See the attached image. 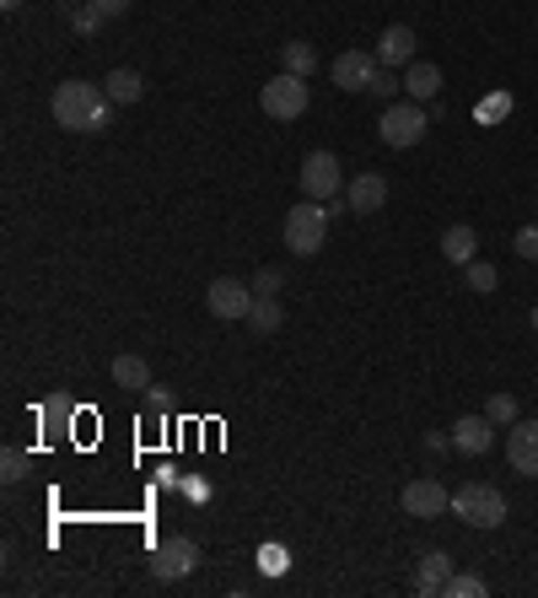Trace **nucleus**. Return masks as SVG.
<instances>
[{"instance_id":"nucleus-12","label":"nucleus","mask_w":538,"mask_h":598,"mask_svg":"<svg viewBox=\"0 0 538 598\" xmlns=\"http://www.w3.org/2000/svg\"><path fill=\"white\" fill-rule=\"evenodd\" d=\"M345 205H350V216H377L388 205V178L383 173H356L350 189H345Z\"/></svg>"},{"instance_id":"nucleus-17","label":"nucleus","mask_w":538,"mask_h":598,"mask_svg":"<svg viewBox=\"0 0 538 598\" xmlns=\"http://www.w3.org/2000/svg\"><path fill=\"white\" fill-rule=\"evenodd\" d=\"M404 92H409V103H431V98L441 92V71H436L431 60L404 65Z\"/></svg>"},{"instance_id":"nucleus-19","label":"nucleus","mask_w":538,"mask_h":598,"mask_svg":"<svg viewBox=\"0 0 538 598\" xmlns=\"http://www.w3.org/2000/svg\"><path fill=\"white\" fill-rule=\"evenodd\" d=\"M280 71H291V76H312V71H318V49L302 43V38L280 43Z\"/></svg>"},{"instance_id":"nucleus-35","label":"nucleus","mask_w":538,"mask_h":598,"mask_svg":"<svg viewBox=\"0 0 538 598\" xmlns=\"http://www.w3.org/2000/svg\"><path fill=\"white\" fill-rule=\"evenodd\" d=\"M534 334H538V302H534Z\"/></svg>"},{"instance_id":"nucleus-13","label":"nucleus","mask_w":538,"mask_h":598,"mask_svg":"<svg viewBox=\"0 0 538 598\" xmlns=\"http://www.w3.org/2000/svg\"><path fill=\"white\" fill-rule=\"evenodd\" d=\"M452 448L469 453V458L490 453L496 448V421H490V416H458V421H452Z\"/></svg>"},{"instance_id":"nucleus-21","label":"nucleus","mask_w":538,"mask_h":598,"mask_svg":"<svg viewBox=\"0 0 538 598\" xmlns=\"http://www.w3.org/2000/svg\"><path fill=\"white\" fill-rule=\"evenodd\" d=\"M280 323H285L280 302H274V297H254V307H248V329H259V334H274Z\"/></svg>"},{"instance_id":"nucleus-24","label":"nucleus","mask_w":538,"mask_h":598,"mask_svg":"<svg viewBox=\"0 0 538 598\" xmlns=\"http://www.w3.org/2000/svg\"><path fill=\"white\" fill-rule=\"evenodd\" d=\"M103 22H108V16H103L92 0H87V5H71V33H76V38H92Z\"/></svg>"},{"instance_id":"nucleus-22","label":"nucleus","mask_w":538,"mask_h":598,"mask_svg":"<svg viewBox=\"0 0 538 598\" xmlns=\"http://www.w3.org/2000/svg\"><path fill=\"white\" fill-rule=\"evenodd\" d=\"M463 281H469V292H479V297H490V292L501 287V276H496V265H485V259H474V265H463Z\"/></svg>"},{"instance_id":"nucleus-26","label":"nucleus","mask_w":538,"mask_h":598,"mask_svg":"<svg viewBox=\"0 0 538 598\" xmlns=\"http://www.w3.org/2000/svg\"><path fill=\"white\" fill-rule=\"evenodd\" d=\"M447 594H452V598H485L490 588H485V577L463 572V577H452V583H447Z\"/></svg>"},{"instance_id":"nucleus-31","label":"nucleus","mask_w":538,"mask_h":598,"mask_svg":"<svg viewBox=\"0 0 538 598\" xmlns=\"http://www.w3.org/2000/svg\"><path fill=\"white\" fill-rule=\"evenodd\" d=\"M183 496H189V501H210V485H205V480H183Z\"/></svg>"},{"instance_id":"nucleus-16","label":"nucleus","mask_w":538,"mask_h":598,"mask_svg":"<svg viewBox=\"0 0 538 598\" xmlns=\"http://www.w3.org/2000/svg\"><path fill=\"white\" fill-rule=\"evenodd\" d=\"M441 259H447V265H458V270H463V265H474V259H479V232H474V227H463V221H452V227L441 232Z\"/></svg>"},{"instance_id":"nucleus-3","label":"nucleus","mask_w":538,"mask_h":598,"mask_svg":"<svg viewBox=\"0 0 538 598\" xmlns=\"http://www.w3.org/2000/svg\"><path fill=\"white\" fill-rule=\"evenodd\" d=\"M452 512H458L469 529H501V523L512 518L507 496H501L490 480H469L463 491H452Z\"/></svg>"},{"instance_id":"nucleus-11","label":"nucleus","mask_w":538,"mask_h":598,"mask_svg":"<svg viewBox=\"0 0 538 598\" xmlns=\"http://www.w3.org/2000/svg\"><path fill=\"white\" fill-rule=\"evenodd\" d=\"M447 583H452V556H447V550H420L409 588L420 598H431V594H447Z\"/></svg>"},{"instance_id":"nucleus-29","label":"nucleus","mask_w":538,"mask_h":598,"mask_svg":"<svg viewBox=\"0 0 538 598\" xmlns=\"http://www.w3.org/2000/svg\"><path fill=\"white\" fill-rule=\"evenodd\" d=\"M394 92H404V76H394V71L383 65V76H377V87H372V98H394Z\"/></svg>"},{"instance_id":"nucleus-20","label":"nucleus","mask_w":538,"mask_h":598,"mask_svg":"<svg viewBox=\"0 0 538 598\" xmlns=\"http://www.w3.org/2000/svg\"><path fill=\"white\" fill-rule=\"evenodd\" d=\"M114 383H119V389H151L145 356H114Z\"/></svg>"},{"instance_id":"nucleus-36","label":"nucleus","mask_w":538,"mask_h":598,"mask_svg":"<svg viewBox=\"0 0 538 598\" xmlns=\"http://www.w3.org/2000/svg\"><path fill=\"white\" fill-rule=\"evenodd\" d=\"M71 5H87V0H71Z\"/></svg>"},{"instance_id":"nucleus-5","label":"nucleus","mask_w":538,"mask_h":598,"mask_svg":"<svg viewBox=\"0 0 538 598\" xmlns=\"http://www.w3.org/2000/svg\"><path fill=\"white\" fill-rule=\"evenodd\" d=\"M425 130H431V114H425L420 103H388V109H383V119H377L383 147H394V151L420 147V141H425Z\"/></svg>"},{"instance_id":"nucleus-30","label":"nucleus","mask_w":538,"mask_h":598,"mask_svg":"<svg viewBox=\"0 0 538 598\" xmlns=\"http://www.w3.org/2000/svg\"><path fill=\"white\" fill-rule=\"evenodd\" d=\"M145 410H151V416H162V410H167V389H156V383H151V389H145Z\"/></svg>"},{"instance_id":"nucleus-33","label":"nucleus","mask_w":538,"mask_h":598,"mask_svg":"<svg viewBox=\"0 0 538 598\" xmlns=\"http://www.w3.org/2000/svg\"><path fill=\"white\" fill-rule=\"evenodd\" d=\"M425 448L441 453V448H452V437H441V432H425Z\"/></svg>"},{"instance_id":"nucleus-14","label":"nucleus","mask_w":538,"mask_h":598,"mask_svg":"<svg viewBox=\"0 0 538 598\" xmlns=\"http://www.w3.org/2000/svg\"><path fill=\"white\" fill-rule=\"evenodd\" d=\"M507 458H512L517 474L538 480V421H512V432H507Z\"/></svg>"},{"instance_id":"nucleus-1","label":"nucleus","mask_w":538,"mask_h":598,"mask_svg":"<svg viewBox=\"0 0 538 598\" xmlns=\"http://www.w3.org/2000/svg\"><path fill=\"white\" fill-rule=\"evenodd\" d=\"M114 109H119V103L108 98V87H92V81H81V76L60 81V87H54V103H49L54 125L71 130V136H98V130H108Z\"/></svg>"},{"instance_id":"nucleus-8","label":"nucleus","mask_w":538,"mask_h":598,"mask_svg":"<svg viewBox=\"0 0 538 598\" xmlns=\"http://www.w3.org/2000/svg\"><path fill=\"white\" fill-rule=\"evenodd\" d=\"M340 183H345V167H340V156L334 151H312L307 162H302V200H340Z\"/></svg>"},{"instance_id":"nucleus-10","label":"nucleus","mask_w":538,"mask_h":598,"mask_svg":"<svg viewBox=\"0 0 538 598\" xmlns=\"http://www.w3.org/2000/svg\"><path fill=\"white\" fill-rule=\"evenodd\" d=\"M205 307L216 313V318H248V307H254V287L248 281H232V276H221V281H210L205 287Z\"/></svg>"},{"instance_id":"nucleus-23","label":"nucleus","mask_w":538,"mask_h":598,"mask_svg":"<svg viewBox=\"0 0 538 598\" xmlns=\"http://www.w3.org/2000/svg\"><path fill=\"white\" fill-rule=\"evenodd\" d=\"M485 416H490L496 427H512V421H523V405H517V394H490V399H485Z\"/></svg>"},{"instance_id":"nucleus-7","label":"nucleus","mask_w":538,"mask_h":598,"mask_svg":"<svg viewBox=\"0 0 538 598\" xmlns=\"http://www.w3.org/2000/svg\"><path fill=\"white\" fill-rule=\"evenodd\" d=\"M329 76H334V87H340V92H372V87H377V76H383V60H377V54H367V49H345V54H334Z\"/></svg>"},{"instance_id":"nucleus-6","label":"nucleus","mask_w":538,"mask_h":598,"mask_svg":"<svg viewBox=\"0 0 538 598\" xmlns=\"http://www.w3.org/2000/svg\"><path fill=\"white\" fill-rule=\"evenodd\" d=\"M200 567V545L189 539V534H167L156 550H151V577L156 583H178V577H189Z\"/></svg>"},{"instance_id":"nucleus-34","label":"nucleus","mask_w":538,"mask_h":598,"mask_svg":"<svg viewBox=\"0 0 538 598\" xmlns=\"http://www.w3.org/2000/svg\"><path fill=\"white\" fill-rule=\"evenodd\" d=\"M16 5H22V0H0V11H16Z\"/></svg>"},{"instance_id":"nucleus-15","label":"nucleus","mask_w":538,"mask_h":598,"mask_svg":"<svg viewBox=\"0 0 538 598\" xmlns=\"http://www.w3.org/2000/svg\"><path fill=\"white\" fill-rule=\"evenodd\" d=\"M414 27H404V22H394V27H383V38H377V60L388 65V71H404V65H414L420 54H414Z\"/></svg>"},{"instance_id":"nucleus-18","label":"nucleus","mask_w":538,"mask_h":598,"mask_svg":"<svg viewBox=\"0 0 538 598\" xmlns=\"http://www.w3.org/2000/svg\"><path fill=\"white\" fill-rule=\"evenodd\" d=\"M103 87H108V98H114L119 109H130V103H140V92H145V81H140V71H130V65H114V71L103 76Z\"/></svg>"},{"instance_id":"nucleus-4","label":"nucleus","mask_w":538,"mask_h":598,"mask_svg":"<svg viewBox=\"0 0 538 598\" xmlns=\"http://www.w3.org/2000/svg\"><path fill=\"white\" fill-rule=\"evenodd\" d=\"M307 103H312V92H307V76H291V71H280V76H269L265 87H259V109H265L269 119H280V125L302 119V114H307Z\"/></svg>"},{"instance_id":"nucleus-28","label":"nucleus","mask_w":538,"mask_h":598,"mask_svg":"<svg viewBox=\"0 0 538 598\" xmlns=\"http://www.w3.org/2000/svg\"><path fill=\"white\" fill-rule=\"evenodd\" d=\"M254 297H280V270H259L254 276Z\"/></svg>"},{"instance_id":"nucleus-9","label":"nucleus","mask_w":538,"mask_h":598,"mask_svg":"<svg viewBox=\"0 0 538 598\" xmlns=\"http://www.w3.org/2000/svg\"><path fill=\"white\" fill-rule=\"evenodd\" d=\"M399 507L409 518H441V512L452 507V491H447L441 480H409L399 491Z\"/></svg>"},{"instance_id":"nucleus-2","label":"nucleus","mask_w":538,"mask_h":598,"mask_svg":"<svg viewBox=\"0 0 538 598\" xmlns=\"http://www.w3.org/2000/svg\"><path fill=\"white\" fill-rule=\"evenodd\" d=\"M329 205L323 200H302V205H291L285 211V227H280V238H285V249L296 254V259H312L318 249H323V238H329Z\"/></svg>"},{"instance_id":"nucleus-27","label":"nucleus","mask_w":538,"mask_h":598,"mask_svg":"<svg viewBox=\"0 0 538 598\" xmlns=\"http://www.w3.org/2000/svg\"><path fill=\"white\" fill-rule=\"evenodd\" d=\"M512 249H517V259H534L538 265V227H523V232L512 238Z\"/></svg>"},{"instance_id":"nucleus-25","label":"nucleus","mask_w":538,"mask_h":598,"mask_svg":"<svg viewBox=\"0 0 538 598\" xmlns=\"http://www.w3.org/2000/svg\"><path fill=\"white\" fill-rule=\"evenodd\" d=\"M27 474H33V458H27V453L22 448L0 453V480H5V485H16V480H27Z\"/></svg>"},{"instance_id":"nucleus-32","label":"nucleus","mask_w":538,"mask_h":598,"mask_svg":"<svg viewBox=\"0 0 538 598\" xmlns=\"http://www.w3.org/2000/svg\"><path fill=\"white\" fill-rule=\"evenodd\" d=\"M92 5H98L103 16H125V11H130L134 0H92Z\"/></svg>"}]
</instances>
